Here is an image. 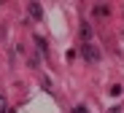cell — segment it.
I'll use <instances>...</instances> for the list:
<instances>
[{
    "mask_svg": "<svg viewBox=\"0 0 124 113\" xmlns=\"http://www.w3.org/2000/svg\"><path fill=\"white\" fill-rule=\"evenodd\" d=\"M84 59H86V62H97V59H100V51L92 46V43H84Z\"/></svg>",
    "mask_w": 124,
    "mask_h": 113,
    "instance_id": "1",
    "label": "cell"
},
{
    "mask_svg": "<svg viewBox=\"0 0 124 113\" xmlns=\"http://www.w3.org/2000/svg\"><path fill=\"white\" fill-rule=\"evenodd\" d=\"M27 11H30V16H32V19H40V16H43V8H40V3H30V8H27Z\"/></svg>",
    "mask_w": 124,
    "mask_h": 113,
    "instance_id": "2",
    "label": "cell"
},
{
    "mask_svg": "<svg viewBox=\"0 0 124 113\" xmlns=\"http://www.w3.org/2000/svg\"><path fill=\"white\" fill-rule=\"evenodd\" d=\"M81 35H84V43L92 40V27H89V22H84V24H81Z\"/></svg>",
    "mask_w": 124,
    "mask_h": 113,
    "instance_id": "3",
    "label": "cell"
},
{
    "mask_svg": "<svg viewBox=\"0 0 124 113\" xmlns=\"http://www.w3.org/2000/svg\"><path fill=\"white\" fill-rule=\"evenodd\" d=\"M108 14H111L108 6H94V16H108Z\"/></svg>",
    "mask_w": 124,
    "mask_h": 113,
    "instance_id": "4",
    "label": "cell"
},
{
    "mask_svg": "<svg viewBox=\"0 0 124 113\" xmlns=\"http://www.w3.org/2000/svg\"><path fill=\"white\" fill-rule=\"evenodd\" d=\"M73 113H86V108H73Z\"/></svg>",
    "mask_w": 124,
    "mask_h": 113,
    "instance_id": "5",
    "label": "cell"
},
{
    "mask_svg": "<svg viewBox=\"0 0 124 113\" xmlns=\"http://www.w3.org/2000/svg\"><path fill=\"white\" fill-rule=\"evenodd\" d=\"M3 105H6V102H3V97H0V113H3V110H6V108H3Z\"/></svg>",
    "mask_w": 124,
    "mask_h": 113,
    "instance_id": "6",
    "label": "cell"
}]
</instances>
